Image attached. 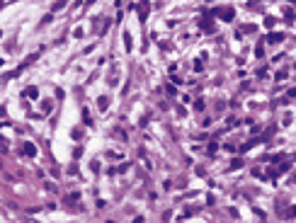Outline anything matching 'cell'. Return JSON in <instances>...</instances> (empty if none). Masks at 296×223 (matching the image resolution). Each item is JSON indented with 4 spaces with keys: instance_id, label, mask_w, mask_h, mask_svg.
<instances>
[{
    "instance_id": "cell-4",
    "label": "cell",
    "mask_w": 296,
    "mask_h": 223,
    "mask_svg": "<svg viewBox=\"0 0 296 223\" xmlns=\"http://www.w3.org/2000/svg\"><path fill=\"white\" fill-rule=\"evenodd\" d=\"M24 95H27L29 100H37V97H39V90H37V87H27V90H24Z\"/></svg>"
},
{
    "instance_id": "cell-5",
    "label": "cell",
    "mask_w": 296,
    "mask_h": 223,
    "mask_svg": "<svg viewBox=\"0 0 296 223\" xmlns=\"http://www.w3.org/2000/svg\"><path fill=\"white\" fill-rule=\"evenodd\" d=\"M124 46H126V51H131V49H134V41H131V34H129V32L124 34Z\"/></svg>"
},
{
    "instance_id": "cell-2",
    "label": "cell",
    "mask_w": 296,
    "mask_h": 223,
    "mask_svg": "<svg viewBox=\"0 0 296 223\" xmlns=\"http://www.w3.org/2000/svg\"><path fill=\"white\" fill-rule=\"evenodd\" d=\"M139 12H141V15H139L141 19L148 17V0H141V3H139Z\"/></svg>"
},
{
    "instance_id": "cell-14",
    "label": "cell",
    "mask_w": 296,
    "mask_h": 223,
    "mask_svg": "<svg viewBox=\"0 0 296 223\" xmlns=\"http://www.w3.org/2000/svg\"><path fill=\"white\" fill-rule=\"evenodd\" d=\"M289 97H296V87H291V90H289Z\"/></svg>"
},
{
    "instance_id": "cell-6",
    "label": "cell",
    "mask_w": 296,
    "mask_h": 223,
    "mask_svg": "<svg viewBox=\"0 0 296 223\" xmlns=\"http://www.w3.org/2000/svg\"><path fill=\"white\" fill-rule=\"evenodd\" d=\"M37 148H34V143H24V155H34Z\"/></svg>"
},
{
    "instance_id": "cell-3",
    "label": "cell",
    "mask_w": 296,
    "mask_h": 223,
    "mask_svg": "<svg viewBox=\"0 0 296 223\" xmlns=\"http://www.w3.org/2000/svg\"><path fill=\"white\" fill-rule=\"evenodd\" d=\"M97 107H100V109L104 112V109H107V107H109V97H107V95H102L100 100H97Z\"/></svg>"
},
{
    "instance_id": "cell-1",
    "label": "cell",
    "mask_w": 296,
    "mask_h": 223,
    "mask_svg": "<svg viewBox=\"0 0 296 223\" xmlns=\"http://www.w3.org/2000/svg\"><path fill=\"white\" fill-rule=\"evenodd\" d=\"M214 12H219V15H221V19H226V22H228V19H233V15H235L231 8H216Z\"/></svg>"
},
{
    "instance_id": "cell-10",
    "label": "cell",
    "mask_w": 296,
    "mask_h": 223,
    "mask_svg": "<svg viewBox=\"0 0 296 223\" xmlns=\"http://www.w3.org/2000/svg\"><path fill=\"white\" fill-rule=\"evenodd\" d=\"M202 29H206L209 34H211V32H214V27H211V24H209V22H206V19H202Z\"/></svg>"
},
{
    "instance_id": "cell-11",
    "label": "cell",
    "mask_w": 296,
    "mask_h": 223,
    "mask_svg": "<svg viewBox=\"0 0 296 223\" xmlns=\"http://www.w3.org/2000/svg\"><path fill=\"white\" fill-rule=\"evenodd\" d=\"M274 22H277L274 17H267V19H265V24H267V27H274Z\"/></svg>"
},
{
    "instance_id": "cell-16",
    "label": "cell",
    "mask_w": 296,
    "mask_h": 223,
    "mask_svg": "<svg viewBox=\"0 0 296 223\" xmlns=\"http://www.w3.org/2000/svg\"><path fill=\"white\" fill-rule=\"evenodd\" d=\"M92 3H95V0H85V5H92Z\"/></svg>"
},
{
    "instance_id": "cell-13",
    "label": "cell",
    "mask_w": 296,
    "mask_h": 223,
    "mask_svg": "<svg viewBox=\"0 0 296 223\" xmlns=\"http://www.w3.org/2000/svg\"><path fill=\"white\" fill-rule=\"evenodd\" d=\"M194 109H204V100H197V102H194Z\"/></svg>"
},
{
    "instance_id": "cell-9",
    "label": "cell",
    "mask_w": 296,
    "mask_h": 223,
    "mask_svg": "<svg viewBox=\"0 0 296 223\" xmlns=\"http://www.w3.org/2000/svg\"><path fill=\"white\" fill-rule=\"evenodd\" d=\"M238 167H243V160H240V158H235V160L231 163V170H238Z\"/></svg>"
},
{
    "instance_id": "cell-12",
    "label": "cell",
    "mask_w": 296,
    "mask_h": 223,
    "mask_svg": "<svg viewBox=\"0 0 296 223\" xmlns=\"http://www.w3.org/2000/svg\"><path fill=\"white\" fill-rule=\"evenodd\" d=\"M219 150V143H209V153H216Z\"/></svg>"
},
{
    "instance_id": "cell-7",
    "label": "cell",
    "mask_w": 296,
    "mask_h": 223,
    "mask_svg": "<svg viewBox=\"0 0 296 223\" xmlns=\"http://www.w3.org/2000/svg\"><path fill=\"white\" fill-rule=\"evenodd\" d=\"M282 39H284L282 34H269V37H267V41H269V44H279Z\"/></svg>"
},
{
    "instance_id": "cell-15",
    "label": "cell",
    "mask_w": 296,
    "mask_h": 223,
    "mask_svg": "<svg viewBox=\"0 0 296 223\" xmlns=\"http://www.w3.org/2000/svg\"><path fill=\"white\" fill-rule=\"evenodd\" d=\"M291 216H296V206H291Z\"/></svg>"
},
{
    "instance_id": "cell-8",
    "label": "cell",
    "mask_w": 296,
    "mask_h": 223,
    "mask_svg": "<svg viewBox=\"0 0 296 223\" xmlns=\"http://www.w3.org/2000/svg\"><path fill=\"white\" fill-rule=\"evenodd\" d=\"M68 5V0H56L54 3V10H61V8H66Z\"/></svg>"
}]
</instances>
